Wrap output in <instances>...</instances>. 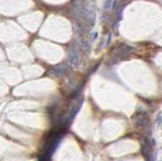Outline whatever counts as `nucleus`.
Instances as JSON below:
<instances>
[{
	"label": "nucleus",
	"mask_w": 162,
	"mask_h": 161,
	"mask_svg": "<svg viewBox=\"0 0 162 161\" xmlns=\"http://www.w3.org/2000/svg\"><path fill=\"white\" fill-rule=\"evenodd\" d=\"M68 62L71 66H74L76 67L79 65V58H78V55L75 52H71L69 53V56H68Z\"/></svg>",
	"instance_id": "f257e3e1"
},
{
	"label": "nucleus",
	"mask_w": 162,
	"mask_h": 161,
	"mask_svg": "<svg viewBox=\"0 0 162 161\" xmlns=\"http://www.w3.org/2000/svg\"><path fill=\"white\" fill-rule=\"evenodd\" d=\"M66 71H67L66 66L59 65V66H57L56 68H54V69L52 70V73L57 75V76H62L64 73H66Z\"/></svg>",
	"instance_id": "f03ea898"
},
{
	"label": "nucleus",
	"mask_w": 162,
	"mask_h": 161,
	"mask_svg": "<svg viewBox=\"0 0 162 161\" xmlns=\"http://www.w3.org/2000/svg\"><path fill=\"white\" fill-rule=\"evenodd\" d=\"M110 3H111V0H107V1L104 3V9H109L110 7Z\"/></svg>",
	"instance_id": "7ed1b4c3"
},
{
	"label": "nucleus",
	"mask_w": 162,
	"mask_h": 161,
	"mask_svg": "<svg viewBox=\"0 0 162 161\" xmlns=\"http://www.w3.org/2000/svg\"><path fill=\"white\" fill-rule=\"evenodd\" d=\"M157 124L158 125L161 124V114H158V116H157Z\"/></svg>",
	"instance_id": "20e7f679"
}]
</instances>
